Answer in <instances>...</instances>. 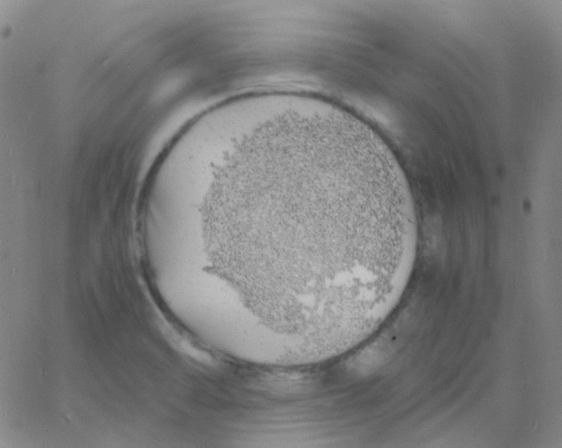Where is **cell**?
Segmentation results:
<instances>
[{"mask_svg":"<svg viewBox=\"0 0 562 448\" xmlns=\"http://www.w3.org/2000/svg\"><path fill=\"white\" fill-rule=\"evenodd\" d=\"M237 174L222 264L245 290L279 307L335 315L403 295L418 223L387 147L352 135L290 144Z\"/></svg>","mask_w":562,"mask_h":448,"instance_id":"6da1fadb","label":"cell"}]
</instances>
